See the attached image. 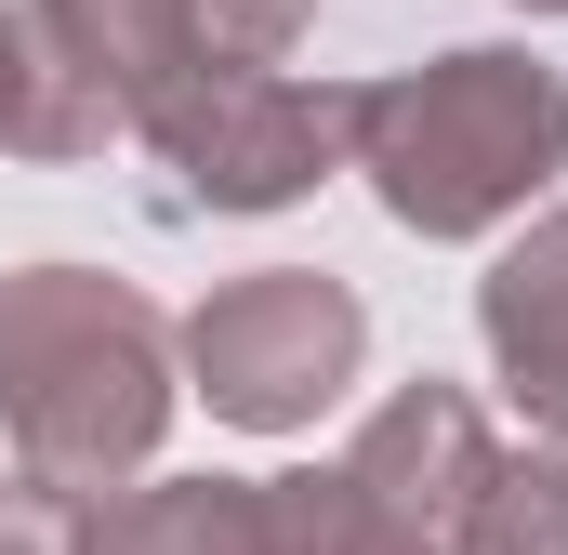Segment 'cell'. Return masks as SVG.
Listing matches in <instances>:
<instances>
[{
    "label": "cell",
    "instance_id": "6da1fadb",
    "mask_svg": "<svg viewBox=\"0 0 568 555\" xmlns=\"http://www.w3.org/2000/svg\"><path fill=\"white\" fill-rule=\"evenodd\" d=\"M172 331L133 278L93 265H13L0 278V436H13V476L27 490H120L159 463L172 436Z\"/></svg>",
    "mask_w": 568,
    "mask_h": 555
},
{
    "label": "cell",
    "instance_id": "7a4b0ae2",
    "mask_svg": "<svg viewBox=\"0 0 568 555\" xmlns=\"http://www.w3.org/2000/svg\"><path fill=\"white\" fill-rule=\"evenodd\" d=\"M344 172H371V199L410 239H503L568 172V80L516 40H463L436 67L357 80Z\"/></svg>",
    "mask_w": 568,
    "mask_h": 555
},
{
    "label": "cell",
    "instance_id": "3957f363",
    "mask_svg": "<svg viewBox=\"0 0 568 555\" xmlns=\"http://www.w3.org/2000/svg\"><path fill=\"white\" fill-rule=\"evenodd\" d=\"M172 357H185V397H212V423L304 436L357 384L371 304L344 278H317V265H252V278H225V291H199V317L172 331Z\"/></svg>",
    "mask_w": 568,
    "mask_h": 555
},
{
    "label": "cell",
    "instance_id": "277c9868",
    "mask_svg": "<svg viewBox=\"0 0 568 555\" xmlns=\"http://www.w3.org/2000/svg\"><path fill=\"white\" fill-rule=\"evenodd\" d=\"M133 133L185 172L199 212H291L304 185L344 172L357 93H344V80H291L278 53H265V67H199V80H172Z\"/></svg>",
    "mask_w": 568,
    "mask_h": 555
},
{
    "label": "cell",
    "instance_id": "5b68a950",
    "mask_svg": "<svg viewBox=\"0 0 568 555\" xmlns=\"http://www.w3.org/2000/svg\"><path fill=\"white\" fill-rule=\"evenodd\" d=\"M27 27H40V53L67 67V93L106 133H133L145 107L172 80H199V67H265V53H291V27L252 13V0H27Z\"/></svg>",
    "mask_w": 568,
    "mask_h": 555
},
{
    "label": "cell",
    "instance_id": "8992f818",
    "mask_svg": "<svg viewBox=\"0 0 568 555\" xmlns=\"http://www.w3.org/2000/svg\"><path fill=\"white\" fill-rule=\"evenodd\" d=\"M476 476H489V423H476L463 384H397L384 411L357 423V450H344V490L371 516V555H449Z\"/></svg>",
    "mask_w": 568,
    "mask_h": 555
},
{
    "label": "cell",
    "instance_id": "52a82bcc",
    "mask_svg": "<svg viewBox=\"0 0 568 555\" xmlns=\"http://www.w3.org/2000/svg\"><path fill=\"white\" fill-rule=\"evenodd\" d=\"M476 344L503 371V397L568 436V212H516V239L476 278Z\"/></svg>",
    "mask_w": 568,
    "mask_h": 555
},
{
    "label": "cell",
    "instance_id": "ba28073f",
    "mask_svg": "<svg viewBox=\"0 0 568 555\" xmlns=\"http://www.w3.org/2000/svg\"><path fill=\"white\" fill-rule=\"evenodd\" d=\"M80 555H265V476H145L80 503Z\"/></svg>",
    "mask_w": 568,
    "mask_h": 555
},
{
    "label": "cell",
    "instance_id": "9c48e42d",
    "mask_svg": "<svg viewBox=\"0 0 568 555\" xmlns=\"http://www.w3.org/2000/svg\"><path fill=\"white\" fill-rule=\"evenodd\" d=\"M449 555H568V436L556 450H489V476L463 490Z\"/></svg>",
    "mask_w": 568,
    "mask_h": 555
},
{
    "label": "cell",
    "instance_id": "30bf717a",
    "mask_svg": "<svg viewBox=\"0 0 568 555\" xmlns=\"http://www.w3.org/2000/svg\"><path fill=\"white\" fill-rule=\"evenodd\" d=\"M0 145H13V159H93V145H106V120L67 93V67L40 53L27 13H0Z\"/></svg>",
    "mask_w": 568,
    "mask_h": 555
},
{
    "label": "cell",
    "instance_id": "8fae6325",
    "mask_svg": "<svg viewBox=\"0 0 568 555\" xmlns=\"http://www.w3.org/2000/svg\"><path fill=\"white\" fill-rule=\"evenodd\" d=\"M265 555H371V516H357L344 463H291V476H265Z\"/></svg>",
    "mask_w": 568,
    "mask_h": 555
},
{
    "label": "cell",
    "instance_id": "7c38bea8",
    "mask_svg": "<svg viewBox=\"0 0 568 555\" xmlns=\"http://www.w3.org/2000/svg\"><path fill=\"white\" fill-rule=\"evenodd\" d=\"M0 555H80V503L67 490H0Z\"/></svg>",
    "mask_w": 568,
    "mask_h": 555
},
{
    "label": "cell",
    "instance_id": "4fadbf2b",
    "mask_svg": "<svg viewBox=\"0 0 568 555\" xmlns=\"http://www.w3.org/2000/svg\"><path fill=\"white\" fill-rule=\"evenodd\" d=\"M252 13H278V27H304V0H252Z\"/></svg>",
    "mask_w": 568,
    "mask_h": 555
},
{
    "label": "cell",
    "instance_id": "5bb4252c",
    "mask_svg": "<svg viewBox=\"0 0 568 555\" xmlns=\"http://www.w3.org/2000/svg\"><path fill=\"white\" fill-rule=\"evenodd\" d=\"M516 13H568V0H516Z\"/></svg>",
    "mask_w": 568,
    "mask_h": 555
},
{
    "label": "cell",
    "instance_id": "9a60e30c",
    "mask_svg": "<svg viewBox=\"0 0 568 555\" xmlns=\"http://www.w3.org/2000/svg\"><path fill=\"white\" fill-rule=\"evenodd\" d=\"M0 490H13V476H0Z\"/></svg>",
    "mask_w": 568,
    "mask_h": 555
}]
</instances>
